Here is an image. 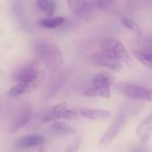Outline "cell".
I'll use <instances>...</instances> for the list:
<instances>
[{
	"label": "cell",
	"mask_w": 152,
	"mask_h": 152,
	"mask_svg": "<svg viewBox=\"0 0 152 152\" xmlns=\"http://www.w3.org/2000/svg\"><path fill=\"white\" fill-rule=\"evenodd\" d=\"M33 86L30 84H25V83H19L16 86H14L9 92L10 95L12 96H18V95H21V94H28L31 89H32Z\"/></svg>",
	"instance_id": "obj_20"
},
{
	"label": "cell",
	"mask_w": 152,
	"mask_h": 152,
	"mask_svg": "<svg viewBox=\"0 0 152 152\" xmlns=\"http://www.w3.org/2000/svg\"><path fill=\"white\" fill-rule=\"evenodd\" d=\"M133 55L144 66L152 69V54H150L142 50H134Z\"/></svg>",
	"instance_id": "obj_17"
},
{
	"label": "cell",
	"mask_w": 152,
	"mask_h": 152,
	"mask_svg": "<svg viewBox=\"0 0 152 152\" xmlns=\"http://www.w3.org/2000/svg\"><path fill=\"white\" fill-rule=\"evenodd\" d=\"M136 137L142 143H146L152 136V111L137 126Z\"/></svg>",
	"instance_id": "obj_9"
},
{
	"label": "cell",
	"mask_w": 152,
	"mask_h": 152,
	"mask_svg": "<svg viewBox=\"0 0 152 152\" xmlns=\"http://www.w3.org/2000/svg\"><path fill=\"white\" fill-rule=\"evenodd\" d=\"M150 54H152V37H148L143 41V46L141 49Z\"/></svg>",
	"instance_id": "obj_23"
},
{
	"label": "cell",
	"mask_w": 152,
	"mask_h": 152,
	"mask_svg": "<svg viewBox=\"0 0 152 152\" xmlns=\"http://www.w3.org/2000/svg\"><path fill=\"white\" fill-rule=\"evenodd\" d=\"M130 152H147L146 151V150L143 148V147H142V146H135V147H134Z\"/></svg>",
	"instance_id": "obj_24"
},
{
	"label": "cell",
	"mask_w": 152,
	"mask_h": 152,
	"mask_svg": "<svg viewBox=\"0 0 152 152\" xmlns=\"http://www.w3.org/2000/svg\"><path fill=\"white\" fill-rule=\"evenodd\" d=\"M45 142L46 140L43 136L38 134H31L20 139L16 143V147L20 149H32L44 145Z\"/></svg>",
	"instance_id": "obj_11"
},
{
	"label": "cell",
	"mask_w": 152,
	"mask_h": 152,
	"mask_svg": "<svg viewBox=\"0 0 152 152\" xmlns=\"http://www.w3.org/2000/svg\"><path fill=\"white\" fill-rule=\"evenodd\" d=\"M0 111H1V108H0Z\"/></svg>",
	"instance_id": "obj_25"
},
{
	"label": "cell",
	"mask_w": 152,
	"mask_h": 152,
	"mask_svg": "<svg viewBox=\"0 0 152 152\" xmlns=\"http://www.w3.org/2000/svg\"><path fill=\"white\" fill-rule=\"evenodd\" d=\"M89 60L93 64L108 69L112 71L119 72L123 69L122 62L115 56H113L111 53L103 49L94 53L90 56Z\"/></svg>",
	"instance_id": "obj_5"
},
{
	"label": "cell",
	"mask_w": 152,
	"mask_h": 152,
	"mask_svg": "<svg viewBox=\"0 0 152 152\" xmlns=\"http://www.w3.org/2000/svg\"><path fill=\"white\" fill-rule=\"evenodd\" d=\"M115 88L121 94L130 99L152 102V89L147 86L132 82H120L115 86Z\"/></svg>",
	"instance_id": "obj_2"
},
{
	"label": "cell",
	"mask_w": 152,
	"mask_h": 152,
	"mask_svg": "<svg viewBox=\"0 0 152 152\" xmlns=\"http://www.w3.org/2000/svg\"><path fill=\"white\" fill-rule=\"evenodd\" d=\"M96 6L106 13H113L117 9V0H96Z\"/></svg>",
	"instance_id": "obj_18"
},
{
	"label": "cell",
	"mask_w": 152,
	"mask_h": 152,
	"mask_svg": "<svg viewBox=\"0 0 152 152\" xmlns=\"http://www.w3.org/2000/svg\"><path fill=\"white\" fill-rule=\"evenodd\" d=\"M32 117V109L29 105H25L21 110L16 114L15 118L12 119L9 126V132L11 134L16 133L20 128L24 127L31 119Z\"/></svg>",
	"instance_id": "obj_7"
},
{
	"label": "cell",
	"mask_w": 152,
	"mask_h": 152,
	"mask_svg": "<svg viewBox=\"0 0 152 152\" xmlns=\"http://www.w3.org/2000/svg\"><path fill=\"white\" fill-rule=\"evenodd\" d=\"M65 22V18L62 16H56V17H48L43 19L39 21V25L45 28H55L61 26Z\"/></svg>",
	"instance_id": "obj_14"
},
{
	"label": "cell",
	"mask_w": 152,
	"mask_h": 152,
	"mask_svg": "<svg viewBox=\"0 0 152 152\" xmlns=\"http://www.w3.org/2000/svg\"><path fill=\"white\" fill-rule=\"evenodd\" d=\"M79 113L81 117L93 121L107 120L111 116V113L109 110L102 109H81Z\"/></svg>",
	"instance_id": "obj_10"
},
{
	"label": "cell",
	"mask_w": 152,
	"mask_h": 152,
	"mask_svg": "<svg viewBox=\"0 0 152 152\" xmlns=\"http://www.w3.org/2000/svg\"><path fill=\"white\" fill-rule=\"evenodd\" d=\"M110 87L111 86L92 84L91 86L84 92V95L90 98H94V97L110 98L111 95Z\"/></svg>",
	"instance_id": "obj_12"
},
{
	"label": "cell",
	"mask_w": 152,
	"mask_h": 152,
	"mask_svg": "<svg viewBox=\"0 0 152 152\" xmlns=\"http://www.w3.org/2000/svg\"><path fill=\"white\" fill-rule=\"evenodd\" d=\"M37 5L38 10L45 12L48 17L53 16L56 8L54 0H37Z\"/></svg>",
	"instance_id": "obj_16"
},
{
	"label": "cell",
	"mask_w": 152,
	"mask_h": 152,
	"mask_svg": "<svg viewBox=\"0 0 152 152\" xmlns=\"http://www.w3.org/2000/svg\"><path fill=\"white\" fill-rule=\"evenodd\" d=\"M102 49L109 52L117 59H118L122 63L126 64L127 66H132L134 64L133 58L131 57L130 53L126 48V46L115 37H106L101 41Z\"/></svg>",
	"instance_id": "obj_3"
},
{
	"label": "cell",
	"mask_w": 152,
	"mask_h": 152,
	"mask_svg": "<svg viewBox=\"0 0 152 152\" xmlns=\"http://www.w3.org/2000/svg\"><path fill=\"white\" fill-rule=\"evenodd\" d=\"M34 51L37 58L43 61L51 72L58 71L63 64V54L59 47L45 42H37Z\"/></svg>",
	"instance_id": "obj_1"
},
{
	"label": "cell",
	"mask_w": 152,
	"mask_h": 152,
	"mask_svg": "<svg viewBox=\"0 0 152 152\" xmlns=\"http://www.w3.org/2000/svg\"><path fill=\"white\" fill-rule=\"evenodd\" d=\"M126 120H127V114L124 111L120 112L118 115V117H116L111 126L105 131L104 134L101 137L98 143L99 147L106 148L107 146H109L118 135V134L124 127L125 124L126 123Z\"/></svg>",
	"instance_id": "obj_6"
},
{
	"label": "cell",
	"mask_w": 152,
	"mask_h": 152,
	"mask_svg": "<svg viewBox=\"0 0 152 152\" xmlns=\"http://www.w3.org/2000/svg\"><path fill=\"white\" fill-rule=\"evenodd\" d=\"M79 117H81L79 110H69V109H67L62 115V118L67 119V120H75V119H77Z\"/></svg>",
	"instance_id": "obj_21"
},
{
	"label": "cell",
	"mask_w": 152,
	"mask_h": 152,
	"mask_svg": "<svg viewBox=\"0 0 152 152\" xmlns=\"http://www.w3.org/2000/svg\"><path fill=\"white\" fill-rule=\"evenodd\" d=\"M51 127L56 134L61 135H73L77 133L76 129L62 122H58V121L53 122Z\"/></svg>",
	"instance_id": "obj_15"
},
{
	"label": "cell",
	"mask_w": 152,
	"mask_h": 152,
	"mask_svg": "<svg viewBox=\"0 0 152 152\" xmlns=\"http://www.w3.org/2000/svg\"><path fill=\"white\" fill-rule=\"evenodd\" d=\"M67 109H68L67 103H65V102H61V103H59V104L52 107L45 114V116L43 118V122L47 123V122L54 121L59 118H62V115Z\"/></svg>",
	"instance_id": "obj_13"
},
{
	"label": "cell",
	"mask_w": 152,
	"mask_h": 152,
	"mask_svg": "<svg viewBox=\"0 0 152 152\" xmlns=\"http://www.w3.org/2000/svg\"><path fill=\"white\" fill-rule=\"evenodd\" d=\"M71 12L78 18L88 20L92 15V6L87 0H67Z\"/></svg>",
	"instance_id": "obj_8"
},
{
	"label": "cell",
	"mask_w": 152,
	"mask_h": 152,
	"mask_svg": "<svg viewBox=\"0 0 152 152\" xmlns=\"http://www.w3.org/2000/svg\"><path fill=\"white\" fill-rule=\"evenodd\" d=\"M39 63L40 60L38 58H36L28 62L27 65L16 70L12 76L14 80L18 81L19 83L30 84L34 86V83L38 79L41 73L39 69Z\"/></svg>",
	"instance_id": "obj_4"
},
{
	"label": "cell",
	"mask_w": 152,
	"mask_h": 152,
	"mask_svg": "<svg viewBox=\"0 0 152 152\" xmlns=\"http://www.w3.org/2000/svg\"><path fill=\"white\" fill-rule=\"evenodd\" d=\"M81 145V139L77 138L73 141L62 152H78Z\"/></svg>",
	"instance_id": "obj_22"
},
{
	"label": "cell",
	"mask_w": 152,
	"mask_h": 152,
	"mask_svg": "<svg viewBox=\"0 0 152 152\" xmlns=\"http://www.w3.org/2000/svg\"><path fill=\"white\" fill-rule=\"evenodd\" d=\"M121 22L127 29L132 30L133 32H134L138 36H142V29H141L139 24L134 20H133L132 18H130L128 16H122L121 17Z\"/></svg>",
	"instance_id": "obj_19"
}]
</instances>
